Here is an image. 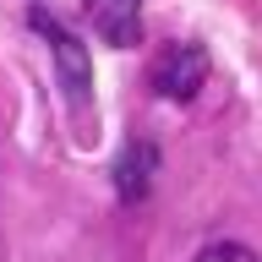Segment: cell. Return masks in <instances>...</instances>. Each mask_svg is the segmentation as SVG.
Returning a JSON list of instances; mask_svg holds the SVG:
<instances>
[{"instance_id":"cell-1","label":"cell","mask_w":262,"mask_h":262,"mask_svg":"<svg viewBox=\"0 0 262 262\" xmlns=\"http://www.w3.org/2000/svg\"><path fill=\"white\" fill-rule=\"evenodd\" d=\"M153 82H159L164 98L191 104V98L208 88V49H202V44H175V49H164V60H159V71H153Z\"/></svg>"},{"instance_id":"cell-4","label":"cell","mask_w":262,"mask_h":262,"mask_svg":"<svg viewBox=\"0 0 262 262\" xmlns=\"http://www.w3.org/2000/svg\"><path fill=\"white\" fill-rule=\"evenodd\" d=\"M93 22H98V33H104L115 49L142 44V6H137V0H98Z\"/></svg>"},{"instance_id":"cell-3","label":"cell","mask_w":262,"mask_h":262,"mask_svg":"<svg viewBox=\"0 0 262 262\" xmlns=\"http://www.w3.org/2000/svg\"><path fill=\"white\" fill-rule=\"evenodd\" d=\"M153 175H159V147L153 142H126L120 159H115V191L126 202H142L153 191Z\"/></svg>"},{"instance_id":"cell-5","label":"cell","mask_w":262,"mask_h":262,"mask_svg":"<svg viewBox=\"0 0 262 262\" xmlns=\"http://www.w3.org/2000/svg\"><path fill=\"white\" fill-rule=\"evenodd\" d=\"M98 0H28V22H55V28H71L82 11H93Z\"/></svg>"},{"instance_id":"cell-6","label":"cell","mask_w":262,"mask_h":262,"mask_svg":"<svg viewBox=\"0 0 262 262\" xmlns=\"http://www.w3.org/2000/svg\"><path fill=\"white\" fill-rule=\"evenodd\" d=\"M196 262H257V251H246V246H235V241H219V246H208Z\"/></svg>"},{"instance_id":"cell-2","label":"cell","mask_w":262,"mask_h":262,"mask_svg":"<svg viewBox=\"0 0 262 262\" xmlns=\"http://www.w3.org/2000/svg\"><path fill=\"white\" fill-rule=\"evenodd\" d=\"M33 28L49 38V49H55V66H60V82L71 98H88V82H93V66H88V49L77 44V33L71 28H55V22H33Z\"/></svg>"}]
</instances>
